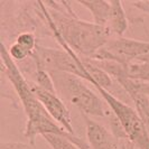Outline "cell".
<instances>
[{
	"label": "cell",
	"mask_w": 149,
	"mask_h": 149,
	"mask_svg": "<svg viewBox=\"0 0 149 149\" xmlns=\"http://www.w3.org/2000/svg\"><path fill=\"white\" fill-rule=\"evenodd\" d=\"M38 5L56 40H63L81 57H93L111 38L107 27L79 18L70 2L48 1Z\"/></svg>",
	"instance_id": "6da1fadb"
},
{
	"label": "cell",
	"mask_w": 149,
	"mask_h": 149,
	"mask_svg": "<svg viewBox=\"0 0 149 149\" xmlns=\"http://www.w3.org/2000/svg\"><path fill=\"white\" fill-rule=\"evenodd\" d=\"M0 57L6 74L10 83L13 84L19 100L22 101L24 111L26 113L27 121L24 134L28 139L29 143L34 145L38 134L43 137L44 134H53L66 137L81 149H90L88 142H85L76 134L67 132L48 114L44 105L42 104V102L34 93L29 81L25 77L22 71L18 67L15 61L11 58L2 42L0 44Z\"/></svg>",
	"instance_id": "7a4b0ae2"
},
{
	"label": "cell",
	"mask_w": 149,
	"mask_h": 149,
	"mask_svg": "<svg viewBox=\"0 0 149 149\" xmlns=\"http://www.w3.org/2000/svg\"><path fill=\"white\" fill-rule=\"evenodd\" d=\"M49 74L52 76L56 92L71 104L76 107L82 114L97 118L107 117L102 100L84 84L82 79L67 73Z\"/></svg>",
	"instance_id": "3957f363"
},
{
	"label": "cell",
	"mask_w": 149,
	"mask_h": 149,
	"mask_svg": "<svg viewBox=\"0 0 149 149\" xmlns=\"http://www.w3.org/2000/svg\"><path fill=\"white\" fill-rule=\"evenodd\" d=\"M102 95L112 113L119 120L128 141L136 149H149V130L137 110L116 97L105 89L93 85Z\"/></svg>",
	"instance_id": "277c9868"
},
{
	"label": "cell",
	"mask_w": 149,
	"mask_h": 149,
	"mask_svg": "<svg viewBox=\"0 0 149 149\" xmlns=\"http://www.w3.org/2000/svg\"><path fill=\"white\" fill-rule=\"evenodd\" d=\"M62 49L37 45L30 58L36 66L46 70L48 73H67L88 81L89 74L84 68L81 57L73 52L63 40H57Z\"/></svg>",
	"instance_id": "5b68a950"
},
{
	"label": "cell",
	"mask_w": 149,
	"mask_h": 149,
	"mask_svg": "<svg viewBox=\"0 0 149 149\" xmlns=\"http://www.w3.org/2000/svg\"><path fill=\"white\" fill-rule=\"evenodd\" d=\"M149 55V42L125 37L110 38L108 43L91 57L94 61H111L129 66Z\"/></svg>",
	"instance_id": "8992f818"
},
{
	"label": "cell",
	"mask_w": 149,
	"mask_h": 149,
	"mask_svg": "<svg viewBox=\"0 0 149 149\" xmlns=\"http://www.w3.org/2000/svg\"><path fill=\"white\" fill-rule=\"evenodd\" d=\"M29 83L34 93L36 94L38 100L42 102V104L44 105L46 111L48 112V114L64 130H66L67 132L72 134H76L74 129H73L72 117H71L70 110L66 108V105L64 104V102L58 97V94L57 93H52L47 90L38 86L37 84L34 83L33 81H29Z\"/></svg>",
	"instance_id": "52a82bcc"
},
{
	"label": "cell",
	"mask_w": 149,
	"mask_h": 149,
	"mask_svg": "<svg viewBox=\"0 0 149 149\" xmlns=\"http://www.w3.org/2000/svg\"><path fill=\"white\" fill-rule=\"evenodd\" d=\"M82 116L85 122V132L90 149H127L122 139L117 138L107 128L91 119L89 116Z\"/></svg>",
	"instance_id": "ba28073f"
},
{
	"label": "cell",
	"mask_w": 149,
	"mask_h": 149,
	"mask_svg": "<svg viewBox=\"0 0 149 149\" xmlns=\"http://www.w3.org/2000/svg\"><path fill=\"white\" fill-rule=\"evenodd\" d=\"M110 2H111V11L107 24V28L109 29L111 35H116L117 37H122L126 30L128 29V20L125 13V8L121 1L113 0Z\"/></svg>",
	"instance_id": "9c48e42d"
},
{
	"label": "cell",
	"mask_w": 149,
	"mask_h": 149,
	"mask_svg": "<svg viewBox=\"0 0 149 149\" xmlns=\"http://www.w3.org/2000/svg\"><path fill=\"white\" fill-rule=\"evenodd\" d=\"M79 5L85 7L93 17V22L97 26L107 27L111 11V2L104 0H85L77 1Z\"/></svg>",
	"instance_id": "30bf717a"
},
{
	"label": "cell",
	"mask_w": 149,
	"mask_h": 149,
	"mask_svg": "<svg viewBox=\"0 0 149 149\" xmlns=\"http://www.w3.org/2000/svg\"><path fill=\"white\" fill-rule=\"evenodd\" d=\"M46 142L52 149H81L77 147L73 141H71L66 137H62L58 134H44L43 136Z\"/></svg>",
	"instance_id": "8fae6325"
},
{
	"label": "cell",
	"mask_w": 149,
	"mask_h": 149,
	"mask_svg": "<svg viewBox=\"0 0 149 149\" xmlns=\"http://www.w3.org/2000/svg\"><path fill=\"white\" fill-rule=\"evenodd\" d=\"M15 43L18 46H20L24 51H26L30 56L33 55V53L35 52V49L37 47L36 36L30 31H22V33H20L16 37Z\"/></svg>",
	"instance_id": "7c38bea8"
},
{
	"label": "cell",
	"mask_w": 149,
	"mask_h": 149,
	"mask_svg": "<svg viewBox=\"0 0 149 149\" xmlns=\"http://www.w3.org/2000/svg\"><path fill=\"white\" fill-rule=\"evenodd\" d=\"M134 83H136V89L138 90L140 93H142L143 95L149 97V82H138V81H134Z\"/></svg>",
	"instance_id": "4fadbf2b"
},
{
	"label": "cell",
	"mask_w": 149,
	"mask_h": 149,
	"mask_svg": "<svg viewBox=\"0 0 149 149\" xmlns=\"http://www.w3.org/2000/svg\"><path fill=\"white\" fill-rule=\"evenodd\" d=\"M132 5L140 11H143L149 15V1H137V2H134Z\"/></svg>",
	"instance_id": "5bb4252c"
},
{
	"label": "cell",
	"mask_w": 149,
	"mask_h": 149,
	"mask_svg": "<svg viewBox=\"0 0 149 149\" xmlns=\"http://www.w3.org/2000/svg\"><path fill=\"white\" fill-rule=\"evenodd\" d=\"M1 149H30L28 146L22 145V143H16V142H11V143H2Z\"/></svg>",
	"instance_id": "9a60e30c"
}]
</instances>
